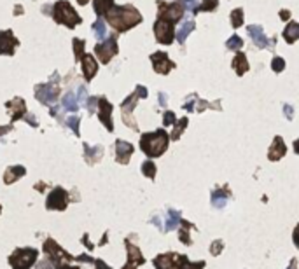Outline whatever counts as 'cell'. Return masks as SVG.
I'll return each instance as SVG.
<instances>
[{
  "label": "cell",
  "instance_id": "obj_1",
  "mask_svg": "<svg viewBox=\"0 0 299 269\" xmlns=\"http://www.w3.org/2000/svg\"><path fill=\"white\" fill-rule=\"evenodd\" d=\"M104 18L119 34L128 32L130 28L137 27L138 23H142V14L133 5H114Z\"/></svg>",
  "mask_w": 299,
  "mask_h": 269
},
{
  "label": "cell",
  "instance_id": "obj_2",
  "mask_svg": "<svg viewBox=\"0 0 299 269\" xmlns=\"http://www.w3.org/2000/svg\"><path fill=\"white\" fill-rule=\"evenodd\" d=\"M170 134L165 130H157L154 133H146L140 138V149L149 158H159L168 149Z\"/></svg>",
  "mask_w": 299,
  "mask_h": 269
},
{
  "label": "cell",
  "instance_id": "obj_3",
  "mask_svg": "<svg viewBox=\"0 0 299 269\" xmlns=\"http://www.w3.org/2000/svg\"><path fill=\"white\" fill-rule=\"evenodd\" d=\"M53 19L56 23L65 25L69 28H75L82 21L81 16L77 14L75 9L67 0H58L56 4L53 5Z\"/></svg>",
  "mask_w": 299,
  "mask_h": 269
},
{
  "label": "cell",
  "instance_id": "obj_4",
  "mask_svg": "<svg viewBox=\"0 0 299 269\" xmlns=\"http://www.w3.org/2000/svg\"><path fill=\"white\" fill-rule=\"evenodd\" d=\"M38 257V250L35 248H18L12 252V255L9 257V264L12 266V269H30L35 264Z\"/></svg>",
  "mask_w": 299,
  "mask_h": 269
},
{
  "label": "cell",
  "instance_id": "obj_5",
  "mask_svg": "<svg viewBox=\"0 0 299 269\" xmlns=\"http://www.w3.org/2000/svg\"><path fill=\"white\" fill-rule=\"evenodd\" d=\"M157 19H163V21H170V23H179L184 16V5L181 2H172V4H166L163 0H157Z\"/></svg>",
  "mask_w": 299,
  "mask_h": 269
},
{
  "label": "cell",
  "instance_id": "obj_6",
  "mask_svg": "<svg viewBox=\"0 0 299 269\" xmlns=\"http://www.w3.org/2000/svg\"><path fill=\"white\" fill-rule=\"evenodd\" d=\"M42 250H44V254L47 255V261H49L54 268H60L63 261H70V259H72V255L67 254L65 250L58 245L54 239H47V241L44 243Z\"/></svg>",
  "mask_w": 299,
  "mask_h": 269
},
{
  "label": "cell",
  "instance_id": "obj_7",
  "mask_svg": "<svg viewBox=\"0 0 299 269\" xmlns=\"http://www.w3.org/2000/svg\"><path fill=\"white\" fill-rule=\"evenodd\" d=\"M117 38H115V35H111L109 38H105L102 44H96L95 46V54L98 56V60L104 65H107L109 62H111L112 58L117 54Z\"/></svg>",
  "mask_w": 299,
  "mask_h": 269
},
{
  "label": "cell",
  "instance_id": "obj_8",
  "mask_svg": "<svg viewBox=\"0 0 299 269\" xmlns=\"http://www.w3.org/2000/svg\"><path fill=\"white\" fill-rule=\"evenodd\" d=\"M154 35H156V40L163 46H170L175 38V25L170 23V21H163V19H157L154 23Z\"/></svg>",
  "mask_w": 299,
  "mask_h": 269
},
{
  "label": "cell",
  "instance_id": "obj_9",
  "mask_svg": "<svg viewBox=\"0 0 299 269\" xmlns=\"http://www.w3.org/2000/svg\"><path fill=\"white\" fill-rule=\"evenodd\" d=\"M150 62H152V68L156 73H161V75H166V73L172 72V68H175V63L168 58V54L159 51V53L150 54Z\"/></svg>",
  "mask_w": 299,
  "mask_h": 269
},
{
  "label": "cell",
  "instance_id": "obj_10",
  "mask_svg": "<svg viewBox=\"0 0 299 269\" xmlns=\"http://www.w3.org/2000/svg\"><path fill=\"white\" fill-rule=\"evenodd\" d=\"M186 259V255H179V254H163V255H157L154 259V266L156 269H181L182 261Z\"/></svg>",
  "mask_w": 299,
  "mask_h": 269
},
{
  "label": "cell",
  "instance_id": "obj_11",
  "mask_svg": "<svg viewBox=\"0 0 299 269\" xmlns=\"http://www.w3.org/2000/svg\"><path fill=\"white\" fill-rule=\"evenodd\" d=\"M67 204H69V194L62 187L53 189L46 201L47 210H65Z\"/></svg>",
  "mask_w": 299,
  "mask_h": 269
},
{
  "label": "cell",
  "instance_id": "obj_12",
  "mask_svg": "<svg viewBox=\"0 0 299 269\" xmlns=\"http://www.w3.org/2000/svg\"><path fill=\"white\" fill-rule=\"evenodd\" d=\"M60 89L53 84H42L35 88V98L44 105H53L58 100Z\"/></svg>",
  "mask_w": 299,
  "mask_h": 269
},
{
  "label": "cell",
  "instance_id": "obj_13",
  "mask_svg": "<svg viewBox=\"0 0 299 269\" xmlns=\"http://www.w3.org/2000/svg\"><path fill=\"white\" fill-rule=\"evenodd\" d=\"M247 34L250 35L254 46H257V49H266V47L271 49L275 46V42H269V38L264 35L261 25H250V27H247Z\"/></svg>",
  "mask_w": 299,
  "mask_h": 269
},
{
  "label": "cell",
  "instance_id": "obj_14",
  "mask_svg": "<svg viewBox=\"0 0 299 269\" xmlns=\"http://www.w3.org/2000/svg\"><path fill=\"white\" fill-rule=\"evenodd\" d=\"M138 98H140V96H138L137 93H133V95L128 96L126 100L123 101V105H121V112H123L124 124H126V126H130L131 130H135V131H138V124L135 123V119H133V115H131V112H133L135 103H137Z\"/></svg>",
  "mask_w": 299,
  "mask_h": 269
},
{
  "label": "cell",
  "instance_id": "obj_15",
  "mask_svg": "<svg viewBox=\"0 0 299 269\" xmlns=\"http://www.w3.org/2000/svg\"><path fill=\"white\" fill-rule=\"evenodd\" d=\"M19 46V40L14 37L12 30L0 32V54H14V49Z\"/></svg>",
  "mask_w": 299,
  "mask_h": 269
},
{
  "label": "cell",
  "instance_id": "obj_16",
  "mask_svg": "<svg viewBox=\"0 0 299 269\" xmlns=\"http://www.w3.org/2000/svg\"><path fill=\"white\" fill-rule=\"evenodd\" d=\"M98 117L109 131L114 130V124H112V105L109 103L105 96H100L98 100Z\"/></svg>",
  "mask_w": 299,
  "mask_h": 269
},
{
  "label": "cell",
  "instance_id": "obj_17",
  "mask_svg": "<svg viewBox=\"0 0 299 269\" xmlns=\"http://www.w3.org/2000/svg\"><path fill=\"white\" fill-rule=\"evenodd\" d=\"M133 150L135 149H133V145H131L130 142L117 140V142H115V159H117V163H121V165H128V161H130Z\"/></svg>",
  "mask_w": 299,
  "mask_h": 269
},
{
  "label": "cell",
  "instance_id": "obj_18",
  "mask_svg": "<svg viewBox=\"0 0 299 269\" xmlns=\"http://www.w3.org/2000/svg\"><path fill=\"white\" fill-rule=\"evenodd\" d=\"M126 250H128V264L123 269H137V266H142L146 262L144 255L140 254V250L135 245H131L128 239H126Z\"/></svg>",
  "mask_w": 299,
  "mask_h": 269
},
{
  "label": "cell",
  "instance_id": "obj_19",
  "mask_svg": "<svg viewBox=\"0 0 299 269\" xmlns=\"http://www.w3.org/2000/svg\"><path fill=\"white\" fill-rule=\"evenodd\" d=\"M81 63H82V73H84L86 81H91L93 77L96 75V72H98V63H96L95 56L93 54H84V56L81 58Z\"/></svg>",
  "mask_w": 299,
  "mask_h": 269
},
{
  "label": "cell",
  "instance_id": "obj_20",
  "mask_svg": "<svg viewBox=\"0 0 299 269\" xmlns=\"http://www.w3.org/2000/svg\"><path fill=\"white\" fill-rule=\"evenodd\" d=\"M285 152H287V147H285L284 138H282V136H275L271 147H269L268 159H269V161H278V159L284 158Z\"/></svg>",
  "mask_w": 299,
  "mask_h": 269
},
{
  "label": "cell",
  "instance_id": "obj_21",
  "mask_svg": "<svg viewBox=\"0 0 299 269\" xmlns=\"http://www.w3.org/2000/svg\"><path fill=\"white\" fill-rule=\"evenodd\" d=\"M7 107H9V112H11L12 121H18L19 117H25V115H27V105H25V101L21 100V98H14L12 101H9Z\"/></svg>",
  "mask_w": 299,
  "mask_h": 269
},
{
  "label": "cell",
  "instance_id": "obj_22",
  "mask_svg": "<svg viewBox=\"0 0 299 269\" xmlns=\"http://www.w3.org/2000/svg\"><path fill=\"white\" fill-rule=\"evenodd\" d=\"M231 67L234 68L238 77H243L247 72H249V62H247V56L243 53H236V56L233 58V62H231Z\"/></svg>",
  "mask_w": 299,
  "mask_h": 269
},
{
  "label": "cell",
  "instance_id": "obj_23",
  "mask_svg": "<svg viewBox=\"0 0 299 269\" xmlns=\"http://www.w3.org/2000/svg\"><path fill=\"white\" fill-rule=\"evenodd\" d=\"M104 156V149L102 147H89L88 143H84V158L89 165H95L102 159Z\"/></svg>",
  "mask_w": 299,
  "mask_h": 269
},
{
  "label": "cell",
  "instance_id": "obj_24",
  "mask_svg": "<svg viewBox=\"0 0 299 269\" xmlns=\"http://www.w3.org/2000/svg\"><path fill=\"white\" fill-rule=\"evenodd\" d=\"M25 173H27V169L23 168V166H11V168L5 169V175H4V182L7 185H11L12 182H16L19 177H23Z\"/></svg>",
  "mask_w": 299,
  "mask_h": 269
},
{
  "label": "cell",
  "instance_id": "obj_25",
  "mask_svg": "<svg viewBox=\"0 0 299 269\" xmlns=\"http://www.w3.org/2000/svg\"><path fill=\"white\" fill-rule=\"evenodd\" d=\"M196 28V23L192 21V19H187L186 23H182V27H181V30L177 32L175 34V38H177V42L179 44H184L186 42V38L191 35V32L194 30Z\"/></svg>",
  "mask_w": 299,
  "mask_h": 269
},
{
  "label": "cell",
  "instance_id": "obj_26",
  "mask_svg": "<svg viewBox=\"0 0 299 269\" xmlns=\"http://www.w3.org/2000/svg\"><path fill=\"white\" fill-rule=\"evenodd\" d=\"M284 38L287 44H294L299 38V23L296 21H289V25L284 30Z\"/></svg>",
  "mask_w": 299,
  "mask_h": 269
},
{
  "label": "cell",
  "instance_id": "obj_27",
  "mask_svg": "<svg viewBox=\"0 0 299 269\" xmlns=\"http://www.w3.org/2000/svg\"><path fill=\"white\" fill-rule=\"evenodd\" d=\"M93 7H95V12L100 18H104L114 7V0H93Z\"/></svg>",
  "mask_w": 299,
  "mask_h": 269
},
{
  "label": "cell",
  "instance_id": "obj_28",
  "mask_svg": "<svg viewBox=\"0 0 299 269\" xmlns=\"http://www.w3.org/2000/svg\"><path fill=\"white\" fill-rule=\"evenodd\" d=\"M229 191H212V204L217 208H223L224 204L227 203V200H229Z\"/></svg>",
  "mask_w": 299,
  "mask_h": 269
},
{
  "label": "cell",
  "instance_id": "obj_29",
  "mask_svg": "<svg viewBox=\"0 0 299 269\" xmlns=\"http://www.w3.org/2000/svg\"><path fill=\"white\" fill-rule=\"evenodd\" d=\"M179 222H182V220H181V213H179L177 210H172V208H170V210H168V217H166L165 231L175 229V227L179 226Z\"/></svg>",
  "mask_w": 299,
  "mask_h": 269
},
{
  "label": "cell",
  "instance_id": "obj_30",
  "mask_svg": "<svg viewBox=\"0 0 299 269\" xmlns=\"http://www.w3.org/2000/svg\"><path fill=\"white\" fill-rule=\"evenodd\" d=\"M186 128H187V117H182V119H179L175 124H173V131H172V134H170V138L179 140L181 138L182 131H184Z\"/></svg>",
  "mask_w": 299,
  "mask_h": 269
},
{
  "label": "cell",
  "instance_id": "obj_31",
  "mask_svg": "<svg viewBox=\"0 0 299 269\" xmlns=\"http://www.w3.org/2000/svg\"><path fill=\"white\" fill-rule=\"evenodd\" d=\"M93 32H95L96 38L98 40H104L105 37H107V27H105V21L102 18L96 19L95 23H93Z\"/></svg>",
  "mask_w": 299,
  "mask_h": 269
},
{
  "label": "cell",
  "instance_id": "obj_32",
  "mask_svg": "<svg viewBox=\"0 0 299 269\" xmlns=\"http://www.w3.org/2000/svg\"><path fill=\"white\" fill-rule=\"evenodd\" d=\"M226 47L229 51H240L243 47V38L240 35H231L229 40H226Z\"/></svg>",
  "mask_w": 299,
  "mask_h": 269
},
{
  "label": "cell",
  "instance_id": "obj_33",
  "mask_svg": "<svg viewBox=\"0 0 299 269\" xmlns=\"http://www.w3.org/2000/svg\"><path fill=\"white\" fill-rule=\"evenodd\" d=\"M63 107H65L67 110H70V112H75L77 108H79V103H77L74 93H69V95L63 96Z\"/></svg>",
  "mask_w": 299,
  "mask_h": 269
},
{
  "label": "cell",
  "instance_id": "obj_34",
  "mask_svg": "<svg viewBox=\"0 0 299 269\" xmlns=\"http://www.w3.org/2000/svg\"><path fill=\"white\" fill-rule=\"evenodd\" d=\"M243 19H245V16H243V9H234V11L231 12V25H233V28L242 27Z\"/></svg>",
  "mask_w": 299,
  "mask_h": 269
},
{
  "label": "cell",
  "instance_id": "obj_35",
  "mask_svg": "<svg viewBox=\"0 0 299 269\" xmlns=\"http://www.w3.org/2000/svg\"><path fill=\"white\" fill-rule=\"evenodd\" d=\"M84 46H86L84 40H81V38H74V51H75L77 62H81V58L84 56Z\"/></svg>",
  "mask_w": 299,
  "mask_h": 269
},
{
  "label": "cell",
  "instance_id": "obj_36",
  "mask_svg": "<svg viewBox=\"0 0 299 269\" xmlns=\"http://www.w3.org/2000/svg\"><path fill=\"white\" fill-rule=\"evenodd\" d=\"M142 173L146 175V177L154 178L156 177V165H154L152 161H146L142 165Z\"/></svg>",
  "mask_w": 299,
  "mask_h": 269
},
{
  "label": "cell",
  "instance_id": "obj_37",
  "mask_svg": "<svg viewBox=\"0 0 299 269\" xmlns=\"http://www.w3.org/2000/svg\"><path fill=\"white\" fill-rule=\"evenodd\" d=\"M271 70H273V72H276V73L284 72V70H285V60H284V58H280V56H275V58H273Z\"/></svg>",
  "mask_w": 299,
  "mask_h": 269
},
{
  "label": "cell",
  "instance_id": "obj_38",
  "mask_svg": "<svg viewBox=\"0 0 299 269\" xmlns=\"http://www.w3.org/2000/svg\"><path fill=\"white\" fill-rule=\"evenodd\" d=\"M189 229H191V224L182 222V229H181V241L186 243V245H191V238H189Z\"/></svg>",
  "mask_w": 299,
  "mask_h": 269
},
{
  "label": "cell",
  "instance_id": "obj_39",
  "mask_svg": "<svg viewBox=\"0 0 299 269\" xmlns=\"http://www.w3.org/2000/svg\"><path fill=\"white\" fill-rule=\"evenodd\" d=\"M205 268V262H189V259L186 257L181 264V269H203Z\"/></svg>",
  "mask_w": 299,
  "mask_h": 269
},
{
  "label": "cell",
  "instance_id": "obj_40",
  "mask_svg": "<svg viewBox=\"0 0 299 269\" xmlns=\"http://www.w3.org/2000/svg\"><path fill=\"white\" fill-rule=\"evenodd\" d=\"M175 123H177L175 114H173V112H170V110H166L165 114H163V124H165V126H173Z\"/></svg>",
  "mask_w": 299,
  "mask_h": 269
},
{
  "label": "cell",
  "instance_id": "obj_41",
  "mask_svg": "<svg viewBox=\"0 0 299 269\" xmlns=\"http://www.w3.org/2000/svg\"><path fill=\"white\" fill-rule=\"evenodd\" d=\"M224 241L223 239H217V241H214L212 243V248H210V254L212 255H219L221 252H223V248H224Z\"/></svg>",
  "mask_w": 299,
  "mask_h": 269
},
{
  "label": "cell",
  "instance_id": "obj_42",
  "mask_svg": "<svg viewBox=\"0 0 299 269\" xmlns=\"http://www.w3.org/2000/svg\"><path fill=\"white\" fill-rule=\"evenodd\" d=\"M67 124L72 128L74 133L79 134V117H75V115H74V117H69V119H67Z\"/></svg>",
  "mask_w": 299,
  "mask_h": 269
},
{
  "label": "cell",
  "instance_id": "obj_43",
  "mask_svg": "<svg viewBox=\"0 0 299 269\" xmlns=\"http://www.w3.org/2000/svg\"><path fill=\"white\" fill-rule=\"evenodd\" d=\"M98 100H100V98H96V96H91V98H89V100L86 101V107H88V112H89V114H93V112L96 110Z\"/></svg>",
  "mask_w": 299,
  "mask_h": 269
},
{
  "label": "cell",
  "instance_id": "obj_44",
  "mask_svg": "<svg viewBox=\"0 0 299 269\" xmlns=\"http://www.w3.org/2000/svg\"><path fill=\"white\" fill-rule=\"evenodd\" d=\"M88 91H86V88H79V96H77V103H82L86 105V101H88Z\"/></svg>",
  "mask_w": 299,
  "mask_h": 269
},
{
  "label": "cell",
  "instance_id": "obj_45",
  "mask_svg": "<svg viewBox=\"0 0 299 269\" xmlns=\"http://www.w3.org/2000/svg\"><path fill=\"white\" fill-rule=\"evenodd\" d=\"M194 101H198V96L196 95H191V98H189L187 101L184 103V110H187V112H191V110H194Z\"/></svg>",
  "mask_w": 299,
  "mask_h": 269
},
{
  "label": "cell",
  "instance_id": "obj_46",
  "mask_svg": "<svg viewBox=\"0 0 299 269\" xmlns=\"http://www.w3.org/2000/svg\"><path fill=\"white\" fill-rule=\"evenodd\" d=\"M284 115L287 117V121H292L294 119V108L291 105H284Z\"/></svg>",
  "mask_w": 299,
  "mask_h": 269
},
{
  "label": "cell",
  "instance_id": "obj_47",
  "mask_svg": "<svg viewBox=\"0 0 299 269\" xmlns=\"http://www.w3.org/2000/svg\"><path fill=\"white\" fill-rule=\"evenodd\" d=\"M157 100H159V107H166V103H168L166 93H159V95H157Z\"/></svg>",
  "mask_w": 299,
  "mask_h": 269
},
{
  "label": "cell",
  "instance_id": "obj_48",
  "mask_svg": "<svg viewBox=\"0 0 299 269\" xmlns=\"http://www.w3.org/2000/svg\"><path fill=\"white\" fill-rule=\"evenodd\" d=\"M135 93H137L140 98H147V88H144V86H137V88H135Z\"/></svg>",
  "mask_w": 299,
  "mask_h": 269
},
{
  "label": "cell",
  "instance_id": "obj_49",
  "mask_svg": "<svg viewBox=\"0 0 299 269\" xmlns=\"http://www.w3.org/2000/svg\"><path fill=\"white\" fill-rule=\"evenodd\" d=\"M95 266H96V269H112V268H109L104 261H100V259H95Z\"/></svg>",
  "mask_w": 299,
  "mask_h": 269
},
{
  "label": "cell",
  "instance_id": "obj_50",
  "mask_svg": "<svg viewBox=\"0 0 299 269\" xmlns=\"http://www.w3.org/2000/svg\"><path fill=\"white\" fill-rule=\"evenodd\" d=\"M292 239H294V243H296V246L299 248V224L296 226V229H294V235H292Z\"/></svg>",
  "mask_w": 299,
  "mask_h": 269
},
{
  "label": "cell",
  "instance_id": "obj_51",
  "mask_svg": "<svg viewBox=\"0 0 299 269\" xmlns=\"http://www.w3.org/2000/svg\"><path fill=\"white\" fill-rule=\"evenodd\" d=\"M208 105H210V103H208V101H205V100H198V108H196V110H199V112L205 110V108H208Z\"/></svg>",
  "mask_w": 299,
  "mask_h": 269
},
{
  "label": "cell",
  "instance_id": "obj_52",
  "mask_svg": "<svg viewBox=\"0 0 299 269\" xmlns=\"http://www.w3.org/2000/svg\"><path fill=\"white\" fill-rule=\"evenodd\" d=\"M278 16H280V18L285 21V19L291 18V11H280V12H278Z\"/></svg>",
  "mask_w": 299,
  "mask_h": 269
},
{
  "label": "cell",
  "instance_id": "obj_53",
  "mask_svg": "<svg viewBox=\"0 0 299 269\" xmlns=\"http://www.w3.org/2000/svg\"><path fill=\"white\" fill-rule=\"evenodd\" d=\"M289 269H298V264H296V259H292L291 266H289Z\"/></svg>",
  "mask_w": 299,
  "mask_h": 269
},
{
  "label": "cell",
  "instance_id": "obj_54",
  "mask_svg": "<svg viewBox=\"0 0 299 269\" xmlns=\"http://www.w3.org/2000/svg\"><path fill=\"white\" fill-rule=\"evenodd\" d=\"M58 269H79V268H75V266H60Z\"/></svg>",
  "mask_w": 299,
  "mask_h": 269
},
{
  "label": "cell",
  "instance_id": "obj_55",
  "mask_svg": "<svg viewBox=\"0 0 299 269\" xmlns=\"http://www.w3.org/2000/svg\"><path fill=\"white\" fill-rule=\"evenodd\" d=\"M294 150H296V154H299V140L294 142Z\"/></svg>",
  "mask_w": 299,
  "mask_h": 269
},
{
  "label": "cell",
  "instance_id": "obj_56",
  "mask_svg": "<svg viewBox=\"0 0 299 269\" xmlns=\"http://www.w3.org/2000/svg\"><path fill=\"white\" fill-rule=\"evenodd\" d=\"M77 2H79L81 5H86V4H88V0H77Z\"/></svg>",
  "mask_w": 299,
  "mask_h": 269
},
{
  "label": "cell",
  "instance_id": "obj_57",
  "mask_svg": "<svg viewBox=\"0 0 299 269\" xmlns=\"http://www.w3.org/2000/svg\"><path fill=\"white\" fill-rule=\"evenodd\" d=\"M0 210H2V208H0Z\"/></svg>",
  "mask_w": 299,
  "mask_h": 269
}]
</instances>
